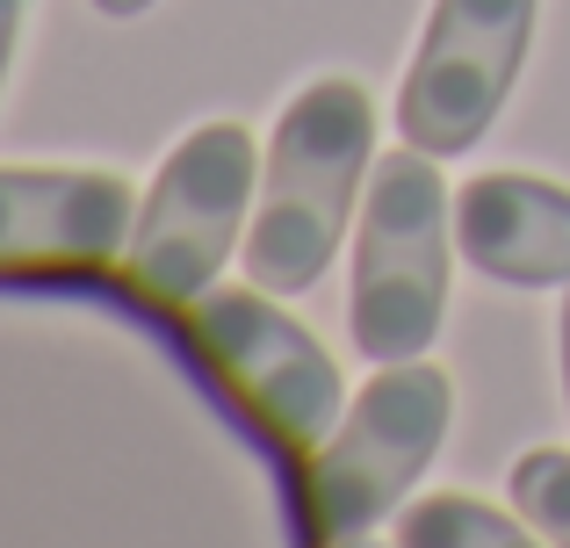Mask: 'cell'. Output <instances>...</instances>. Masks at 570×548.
<instances>
[{"label": "cell", "instance_id": "cell-1", "mask_svg": "<svg viewBox=\"0 0 570 548\" xmlns=\"http://www.w3.org/2000/svg\"><path fill=\"white\" fill-rule=\"evenodd\" d=\"M368 167H376V101L362 80H311L275 116L246 225V275L267 296H304L325 281Z\"/></svg>", "mask_w": 570, "mask_h": 548}, {"label": "cell", "instance_id": "cell-2", "mask_svg": "<svg viewBox=\"0 0 570 548\" xmlns=\"http://www.w3.org/2000/svg\"><path fill=\"white\" fill-rule=\"evenodd\" d=\"M448 310V181L433 152L397 145L368 167L362 225H354L347 325L368 361H419Z\"/></svg>", "mask_w": 570, "mask_h": 548}, {"label": "cell", "instance_id": "cell-3", "mask_svg": "<svg viewBox=\"0 0 570 548\" xmlns=\"http://www.w3.org/2000/svg\"><path fill=\"white\" fill-rule=\"evenodd\" d=\"M448 419H455V382L448 368L419 361H383L376 376L354 390L325 448L311 455L304 506L318 535H368L376 520L404 512L412 484L441 455Z\"/></svg>", "mask_w": 570, "mask_h": 548}, {"label": "cell", "instance_id": "cell-4", "mask_svg": "<svg viewBox=\"0 0 570 548\" xmlns=\"http://www.w3.org/2000/svg\"><path fill=\"white\" fill-rule=\"evenodd\" d=\"M253 130L246 123H195L167 159H159L153 188L138 202V225H130V281H138L153 303L188 310L195 296L217 289V268L238 253V225L253 210Z\"/></svg>", "mask_w": 570, "mask_h": 548}, {"label": "cell", "instance_id": "cell-5", "mask_svg": "<svg viewBox=\"0 0 570 548\" xmlns=\"http://www.w3.org/2000/svg\"><path fill=\"white\" fill-rule=\"evenodd\" d=\"M188 339L217 382L238 397L253 426L275 440L282 455H318L325 434L340 426L347 397H340V368L275 296L253 289H209L188 303Z\"/></svg>", "mask_w": 570, "mask_h": 548}, {"label": "cell", "instance_id": "cell-6", "mask_svg": "<svg viewBox=\"0 0 570 548\" xmlns=\"http://www.w3.org/2000/svg\"><path fill=\"white\" fill-rule=\"evenodd\" d=\"M534 22L542 0H433L397 87V138L433 159L470 152L528 66Z\"/></svg>", "mask_w": 570, "mask_h": 548}, {"label": "cell", "instance_id": "cell-7", "mask_svg": "<svg viewBox=\"0 0 570 548\" xmlns=\"http://www.w3.org/2000/svg\"><path fill=\"white\" fill-rule=\"evenodd\" d=\"M138 202L95 167H0V260H109L124 253Z\"/></svg>", "mask_w": 570, "mask_h": 548}, {"label": "cell", "instance_id": "cell-8", "mask_svg": "<svg viewBox=\"0 0 570 548\" xmlns=\"http://www.w3.org/2000/svg\"><path fill=\"white\" fill-rule=\"evenodd\" d=\"M455 246L513 289H570V188L542 173H476L455 196Z\"/></svg>", "mask_w": 570, "mask_h": 548}, {"label": "cell", "instance_id": "cell-9", "mask_svg": "<svg viewBox=\"0 0 570 548\" xmlns=\"http://www.w3.org/2000/svg\"><path fill=\"white\" fill-rule=\"evenodd\" d=\"M397 548H549V541L528 520L484 506V498L433 491V498H412L397 512Z\"/></svg>", "mask_w": 570, "mask_h": 548}, {"label": "cell", "instance_id": "cell-10", "mask_svg": "<svg viewBox=\"0 0 570 548\" xmlns=\"http://www.w3.org/2000/svg\"><path fill=\"white\" fill-rule=\"evenodd\" d=\"M505 491H513V512L534 527L549 548H570V448H534L513 462V477H505Z\"/></svg>", "mask_w": 570, "mask_h": 548}, {"label": "cell", "instance_id": "cell-11", "mask_svg": "<svg viewBox=\"0 0 570 548\" xmlns=\"http://www.w3.org/2000/svg\"><path fill=\"white\" fill-rule=\"evenodd\" d=\"M14 43H22V0H0V80L14 66Z\"/></svg>", "mask_w": 570, "mask_h": 548}, {"label": "cell", "instance_id": "cell-12", "mask_svg": "<svg viewBox=\"0 0 570 548\" xmlns=\"http://www.w3.org/2000/svg\"><path fill=\"white\" fill-rule=\"evenodd\" d=\"M153 0H95V14H109V22H130V14H145Z\"/></svg>", "mask_w": 570, "mask_h": 548}, {"label": "cell", "instance_id": "cell-13", "mask_svg": "<svg viewBox=\"0 0 570 548\" xmlns=\"http://www.w3.org/2000/svg\"><path fill=\"white\" fill-rule=\"evenodd\" d=\"M318 548H383V541H368V535H318Z\"/></svg>", "mask_w": 570, "mask_h": 548}, {"label": "cell", "instance_id": "cell-14", "mask_svg": "<svg viewBox=\"0 0 570 548\" xmlns=\"http://www.w3.org/2000/svg\"><path fill=\"white\" fill-rule=\"evenodd\" d=\"M563 405H570V296H563Z\"/></svg>", "mask_w": 570, "mask_h": 548}]
</instances>
